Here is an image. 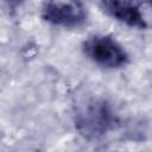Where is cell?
I'll use <instances>...</instances> for the list:
<instances>
[{
  "label": "cell",
  "instance_id": "6da1fadb",
  "mask_svg": "<svg viewBox=\"0 0 152 152\" xmlns=\"http://www.w3.org/2000/svg\"><path fill=\"white\" fill-rule=\"evenodd\" d=\"M84 53L97 65L103 68H119L126 64L127 53L113 38L93 36L83 44Z\"/></svg>",
  "mask_w": 152,
  "mask_h": 152
},
{
  "label": "cell",
  "instance_id": "7a4b0ae2",
  "mask_svg": "<svg viewBox=\"0 0 152 152\" xmlns=\"http://www.w3.org/2000/svg\"><path fill=\"white\" fill-rule=\"evenodd\" d=\"M45 20L66 27H74L83 24L86 11L80 2H49L43 8Z\"/></svg>",
  "mask_w": 152,
  "mask_h": 152
},
{
  "label": "cell",
  "instance_id": "3957f363",
  "mask_svg": "<svg viewBox=\"0 0 152 152\" xmlns=\"http://www.w3.org/2000/svg\"><path fill=\"white\" fill-rule=\"evenodd\" d=\"M80 131L91 137L103 134L110 125V113L103 102H91L78 114L77 120Z\"/></svg>",
  "mask_w": 152,
  "mask_h": 152
},
{
  "label": "cell",
  "instance_id": "277c9868",
  "mask_svg": "<svg viewBox=\"0 0 152 152\" xmlns=\"http://www.w3.org/2000/svg\"><path fill=\"white\" fill-rule=\"evenodd\" d=\"M142 4L127 2V1H110L103 2L106 11L120 21H124L131 26L146 27L145 15L142 10Z\"/></svg>",
  "mask_w": 152,
  "mask_h": 152
}]
</instances>
